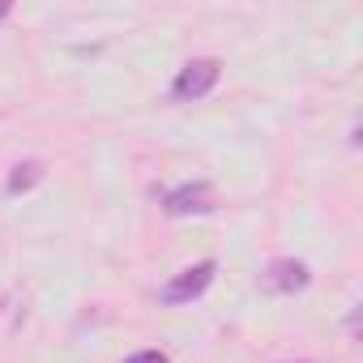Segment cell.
<instances>
[{
	"instance_id": "cell-1",
	"label": "cell",
	"mask_w": 363,
	"mask_h": 363,
	"mask_svg": "<svg viewBox=\"0 0 363 363\" xmlns=\"http://www.w3.org/2000/svg\"><path fill=\"white\" fill-rule=\"evenodd\" d=\"M214 274H218V261H197V265H189V269H179L167 286H158V303H167V308H184V303L201 299V295L210 291Z\"/></svg>"
},
{
	"instance_id": "cell-2",
	"label": "cell",
	"mask_w": 363,
	"mask_h": 363,
	"mask_svg": "<svg viewBox=\"0 0 363 363\" xmlns=\"http://www.w3.org/2000/svg\"><path fill=\"white\" fill-rule=\"evenodd\" d=\"M218 77H223V65H218L214 56H197V60H189L184 69L175 73L171 99H175V103H197V99H206V94L218 86Z\"/></svg>"
},
{
	"instance_id": "cell-3",
	"label": "cell",
	"mask_w": 363,
	"mask_h": 363,
	"mask_svg": "<svg viewBox=\"0 0 363 363\" xmlns=\"http://www.w3.org/2000/svg\"><path fill=\"white\" fill-rule=\"evenodd\" d=\"M214 206H218V197H214V184H206V179H189V184H175V189L162 197V214H167V218L210 214Z\"/></svg>"
},
{
	"instance_id": "cell-4",
	"label": "cell",
	"mask_w": 363,
	"mask_h": 363,
	"mask_svg": "<svg viewBox=\"0 0 363 363\" xmlns=\"http://www.w3.org/2000/svg\"><path fill=\"white\" fill-rule=\"evenodd\" d=\"M308 282H312V269H308L303 261H295V257H278V261H269L265 274H261V291H269V295H295V291H303Z\"/></svg>"
},
{
	"instance_id": "cell-5",
	"label": "cell",
	"mask_w": 363,
	"mask_h": 363,
	"mask_svg": "<svg viewBox=\"0 0 363 363\" xmlns=\"http://www.w3.org/2000/svg\"><path fill=\"white\" fill-rule=\"evenodd\" d=\"M43 179V162L39 158H26V162H18L13 171H9V179H5V193L9 197H18V193H30L35 184Z\"/></svg>"
},
{
	"instance_id": "cell-6",
	"label": "cell",
	"mask_w": 363,
	"mask_h": 363,
	"mask_svg": "<svg viewBox=\"0 0 363 363\" xmlns=\"http://www.w3.org/2000/svg\"><path fill=\"white\" fill-rule=\"evenodd\" d=\"M124 363H171L162 350H137V354H128Z\"/></svg>"
},
{
	"instance_id": "cell-7",
	"label": "cell",
	"mask_w": 363,
	"mask_h": 363,
	"mask_svg": "<svg viewBox=\"0 0 363 363\" xmlns=\"http://www.w3.org/2000/svg\"><path fill=\"white\" fill-rule=\"evenodd\" d=\"M9 13H13V5H9V0H0V22H5Z\"/></svg>"
},
{
	"instance_id": "cell-8",
	"label": "cell",
	"mask_w": 363,
	"mask_h": 363,
	"mask_svg": "<svg viewBox=\"0 0 363 363\" xmlns=\"http://www.w3.org/2000/svg\"><path fill=\"white\" fill-rule=\"evenodd\" d=\"M295 363H312V359H295Z\"/></svg>"
}]
</instances>
